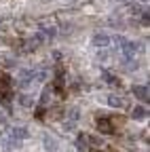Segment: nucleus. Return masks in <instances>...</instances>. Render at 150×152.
Wrapping results in <instances>:
<instances>
[{
	"mask_svg": "<svg viewBox=\"0 0 150 152\" xmlns=\"http://www.w3.org/2000/svg\"><path fill=\"white\" fill-rule=\"evenodd\" d=\"M97 129L102 131V133H106V135H112L116 129H114V125H112V118H106V116H100L97 118Z\"/></svg>",
	"mask_w": 150,
	"mask_h": 152,
	"instance_id": "f257e3e1",
	"label": "nucleus"
},
{
	"mask_svg": "<svg viewBox=\"0 0 150 152\" xmlns=\"http://www.w3.org/2000/svg\"><path fill=\"white\" fill-rule=\"evenodd\" d=\"M121 49H123V55H125V59L129 61V59H133L135 57V51L140 49L135 42H131V40H125L123 45H121Z\"/></svg>",
	"mask_w": 150,
	"mask_h": 152,
	"instance_id": "f03ea898",
	"label": "nucleus"
},
{
	"mask_svg": "<svg viewBox=\"0 0 150 152\" xmlns=\"http://www.w3.org/2000/svg\"><path fill=\"white\" fill-rule=\"evenodd\" d=\"M9 135H11L15 142H21V140L28 137V129H26V127H11V129H9Z\"/></svg>",
	"mask_w": 150,
	"mask_h": 152,
	"instance_id": "7ed1b4c3",
	"label": "nucleus"
},
{
	"mask_svg": "<svg viewBox=\"0 0 150 152\" xmlns=\"http://www.w3.org/2000/svg\"><path fill=\"white\" fill-rule=\"evenodd\" d=\"M93 45L100 47V49L108 47V45H110V36H108L106 32H97V34H93Z\"/></svg>",
	"mask_w": 150,
	"mask_h": 152,
	"instance_id": "20e7f679",
	"label": "nucleus"
},
{
	"mask_svg": "<svg viewBox=\"0 0 150 152\" xmlns=\"http://www.w3.org/2000/svg\"><path fill=\"white\" fill-rule=\"evenodd\" d=\"M131 91H133V95H135V97H138L140 102L148 104V87H144V85H138V87H133Z\"/></svg>",
	"mask_w": 150,
	"mask_h": 152,
	"instance_id": "39448f33",
	"label": "nucleus"
},
{
	"mask_svg": "<svg viewBox=\"0 0 150 152\" xmlns=\"http://www.w3.org/2000/svg\"><path fill=\"white\" fill-rule=\"evenodd\" d=\"M42 38H45V36H42V32H40V34H36L34 38H30V40H28V42L23 45V49H26V51H34L36 47H40V42H42Z\"/></svg>",
	"mask_w": 150,
	"mask_h": 152,
	"instance_id": "423d86ee",
	"label": "nucleus"
},
{
	"mask_svg": "<svg viewBox=\"0 0 150 152\" xmlns=\"http://www.w3.org/2000/svg\"><path fill=\"white\" fill-rule=\"evenodd\" d=\"M108 104H110V108H127V106H129L123 97H119V95H110V97H108ZM129 108H131V106H129Z\"/></svg>",
	"mask_w": 150,
	"mask_h": 152,
	"instance_id": "0eeeda50",
	"label": "nucleus"
},
{
	"mask_svg": "<svg viewBox=\"0 0 150 152\" xmlns=\"http://www.w3.org/2000/svg\"><path fill=\"white\" fill-rule=\"evenodd\" d=\"M148 114V110L144 108V106H138V108H133V112H131V116H133L135 121H142L144 116Z\"/></svg>",
	"mask_w": 150,
	"mask_h": 152,
	"instance_id": "6e6552de",
	"label": "nucleus"
},
{
	"mask_svg": "<svg viewBox=\"0 0 150 152\" xmlns=\"http://www.w3.org/2000/svg\"><path fill=\"white\" fill-rule=\"evenodd\" d=\"M85 133H78V137H76V142H74V144H76V148L80 150V152H87V142H85Z\"/></svg>",
	"mask_w": 150,
	"mask_h": 152,
	"instance_id": "1a4fd4ad",
	"label": "nucleus"
},
{
	"mask_svg": "<svg viewBox=\"0 0 150 152\" xmlns=\"http://www.w3.org/2000/svg\"><path fill=\"white\" fill-rule=\"evenodd\" d=\"M45 148H47L49 152H55V150H57V144H55V140H53L51 135H45Z\"/></svg>",
	"mask_w": 150,
	"mask_h": 152,
	"instance_id": "9d476101",
	"label": "nucleus"
},
{
	"mask_svg": "<svg viewBox=\"0 0 150 152\" xmlns=\"http://www.w3.org/2000/svg\"><path fill=\"white\" fill-rule=\"evenodd\" d=\"M127 7H129V13H131V15H142V13H144V9H142L138 2H129Z\"/></svg>",
	"mask_w": 150,
	"mask_h": 152,
	"instance_id": "9b49d317",
	"label": "nucleus"
},
{
	"mask_svg": "<svg viewBox=\"0 0 150 152\" xmlns=\"http://www.w3.org/2000/svg\"><path fill=\"white\" fill-rule=\"evenodd\" d=\"M19 104L26 106V108H32V106H34V99L30 97V95H21V97H19Z\"/></svg>",
	"mask_w": 150,
	"mask_h": 152,
	"instance_id": "f8f14e48",
	"label": "nucleus"
},
{
	"mask_svg": "<svg viewBox=\"0 0 150 152\" xmlns=\"http://www.w3.org/2000/svg\"><path fill=\"white\" fill-rule=\"evenodd\" d=\"M104 78H106V83H110V85H114V87H121V80L116 78V76H112V74H104Z\"/></svg>",
	"mask_w": 150,
	"mask_h": 152,
	"instance_id": "ddd939ff",
	"label": "nucleus"
},
{
	"mask_svg": "<svg viewBox=\"0 0 150 152\" xmlns=\"http://www.w3.org/2000/svg\"><path fill=\"white\" fill-rule=\"evenodd\" d=\"M140 17H142V26H146V28H148V23H150V15H148V11H144Z\"/></svg>",
	"mask_w": 150,
	"mask_h": 152,
	"instance_id": "4468645a",
	"label": "nucleus"
},
{
	"mask_svg": "<svg viewBox=\"0 0 150 152\" xmlns=\"http://www.w3.org/2000/svg\"><path fill=\"white\" fill-rule=\"evenodd\" d=\"M49 95H51V89H45V91H42V95H40V102H42V104H47V102H49Z\"/></svg>",
	"mask_w": 150,
	"mask_h": 152,
	"instance_id": "2eb2a0df",
	"label": "nucleus"
},
{
	"mask_svg": "<svg viewBox=\"0 0 150 152\" xmlns=\"http://www.w3.org/2000/svg\"><path fill=\"white\" fill-rule=\"evenodd\" d=\"M87 140H89V144H93V146H102V144H104L100 137H89V135H87Z\"/></svg>",
	"mask_w": 150,
	"mask_h": 152,
	"instance_id": "dca6fc26",
	"label": "nucleus"
},
{
	"mask_svg": "<svg viewBox=\"0 0 150 152\" xmlns=\"http://www.w3.org/2000/svg\"><path fill=\"white\" fill-rule=\"evenodd\" d=\"M70 116H72L74 121H76V118L80 116V110H76V108H74V110H70Z\"/></svg>",
	"mask_w": 150,
	"mask_h": 152,
	"instance_id": "f3484780",
	"label": "nucleus"
},
{
	"mask_svg": "<svg viewBox=\"0 0 150 152\" xmlns=\"http://www.w3.org/2000/svg\"><path fill=\"white\" fill-rule=\"evenodd\" d=\"M42 114H45V110L38 108V110H36V118H42Z\"/></svg>",
	"mask_w": 150,
	"mask_h": 152,
	"instance_id": "a211bd4d",
	"label": "nucleus"
},
{
	"mask_svg": "<svg viewBox=\"0 0 150 152\" xmlns=\"http://www.w3.org/2000/svg\"><path fill=\"white\" fill-rule=\"evenodd\" d=\"M140 2H148V0H140Z\"/></svg>",
	"mask_w": 150,
	"mask_h": 152,
	"instance_id": "6ab92c4d",
	"label": "nucleus"
}]
</instances>
